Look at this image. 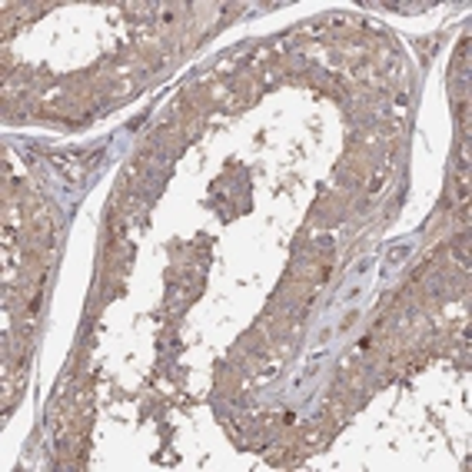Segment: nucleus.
Wrapping results in <instances>:
<instances>
[{
	"label": "nucleus",
	"instance_id": "f257e3e1",
	"mask_svg": "<svg viewBox=\"0 0 472 472\" xmlns=\"http://www.w3.org/2000/svg\"><path fill=\"white\" fill-rule=\"evenodd\" d=\"M416 250V240H402L399 246H389V253H386V273H393V270H399L406 259H409V253Z\"/></svg>",
	"mask_w": 472,
	"mask_h": 472
}]
</instances>
